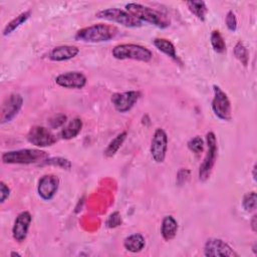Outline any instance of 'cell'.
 Returning a JSON list of instances; mask_svg holds the SVG:
<instances>
[{
  "mask_svg": "<svg viewBox=\"0 0 257 257\" xmlns=\"http://www.w3.org/2000/svg\"><path fill=\"white\" fill-rule=\"evenodd\" d=\"M118 34V28L114 25L97 23L83 27L76 31L74 39L82 42L99 43L113 39Z\"/></svg>",
  "mask_w": 257,
  "mask_h": 257,
  "instance_id": "1",
  "label": "cell"
},
{
  "mask_svg": "<svg viewBox=\"0 0 257 257\" xmlns=\"http://www.w3.org/2000/svg\"><path fill=\"white\" fill-rule=\"evenodd\" d=\"M125 10L141 22H148L159 28H167L170 26V18L161 11L143 5L141 3L131 2L125 4Z\"/></svg>",
  "mask_w": 257,
  "mask_h": 257,
  "instance_id": "2",
  "label": "cell"
},
{
  "mask_svg": "<svg viewBox=\"0 0 257 257\" xmlns=\"http://www.w3.org/2000/svg\"><path fill=\"white\" fill-rule=\"evenodd\" d=\"M48 154L39 149H20L4 152L2 162L8 165H30L42 163L48 158Z\"/></svg>",
  "mask_w": 257,
  "mask_h": 257,
  "instance_id": "3",
  "label": "cell"
},
{
  "mask_svg": "<svg viewBox=\"0 0 257 257\" xmlns=\"http://www.w3.org/2000/svg\"><path fill=\"white\" fill-rule=\"evenodd\" d=\"M111 54L115 59L118 60L132 59L142 62H149L153 58V53L149 48L136 43H121L115 45L111 50Z\"/></svg>",
  "mask_w": 257,
  "mask_h": 257,
  "instance_id": "4",
  "label": "cell"
},
{
  "mask_svg": "<svg viewBox=\"0 0 257 257\" xmlns=\"http://www.w3.org/2000/svg\"><path fill=\"white\" fill-rule=\"evenodd\" d=\"M206 142H207L208 150L199 168V180L201 182H206L210 178L216 163L217 155H218L217 139H216V135L213 132L207 133Z\"/></svg>",
  "mask_w": 257,
  "mask_h": 257,
  "instance_id": "5",
  "label": "cell"
},
{
  "mask_svg": "<svg viewBox=\"0 0 257 257\" xmlns=\"http://www.w3.org/2000/svg\"><path fill=\"white\" fill-rule=\"evenodd\" d=\"M95 17L106 21L115 22L130 28L141 27L143 24V22L133 16L130 12L120 8H107L99 10L95 13Z\"/></svg>",
  "mask_w": 257,
  "mask_h": 257,
  "instance_id": "6",
  "label": "cell"
},
{
  "mask_svg": "<svg viewBox=\"0 0 257 257\" xmlns=\"http://www.w3.org/2000/svg\"><path fill=\"white\" fill-rule=\"evenodd\" d=\"M213 99L211 101V107L214 114L221 120L229 121L232 118V106L231 101L227 93L218 85H213Z\"/></svg>",
  "mask_w": 257,
  "mask_h": 257,
  "instance_id": "7",
  "label": "cell"
},
{
  "mask_svg": "<svg viewBox=\"0 0 257 257\" xmlns=\"http://www.w3.org/2000/svg\"><path fill=\"white\" fill-rule=\"evenodd\" d=\"M23 105V97L20 93H11L9 94L2 102L1 113H0V122L4 124L11 121L20 111Z\"/></svg>",
  "mask_w": 257,
  "mask_h": 257,
  "instance_id": "8",
  "label": "cell"
},
{
  "mask_svg": "<svg viewBox=\"0 0 257 257\" xmlns=\"http://www.w3.org/2000/svg\"><path fill=\"white\" fill-rule=\"evenodd\" d=\"M26 138L31 145L38 148L50 147L57 142L56 136L49 128L41 125L32 126Z\"/></svg>",
  "mask_w": 257,
  "mask_h": 257,
  "instance_id": "9",
  "label": "cell"
},
{
  "mask_svg": "<svg viewBox=\"0 0 257 257\" xmlns=\"http://www.w3.org/2000/svg\"><path fill=\"white\" fill-rule=\"evenodd\" d=\"M167 151H168V135L165 132V130L158 127L155 131L151 141V148H150L151 156L156 163L161 164L166 159Z\"/></svg>",
  "mask_w": 257,
  "mask_h": 257,
  "instance_id": "10",
  "label": "cell"
},
{
  "mask_svg": "<svg viewBox=\"0 0 257 257\" xmlns=\"http://www.w3.org/2000/svg\"><path fill=\"white\" fill-rule=\"evenodd\" d=\"M204 255L207 257H238L239 254L224 240L210 238L204 245Z\"/></svg>",
  "mask_w": 257,
  "mask_h": 257,
  "instance_id": "11",
  "label": "cell"
},
{
  "mask_svg": "<svg viewBox=\"0 0 257 257\" xmlns=\"http://www.w3.org/2000/svg\"><path fill=\"white\" fill-rule=\"evenodd\" d=\"M139 90H128L123 92H114L110 96V101L114 109L118 112H126L133 108L141 97Z\"/></svg>",
  "mask_w": 257,
  "mask_h": 257,
  "instance_id": "12",
  "label": "cell"
},
{
  "mask_svg": "<svg viewBox=\"0 0 257 257\" xmlns=\"http://www.w3.org/2000/svg\"><path fill=\"white\" fill-rule=\"evenodd\" d=\"M55 83L61 87L69 89H80L86 85L87 78L80 71H67L55 77Z\"/></svg>",
  "mask_w": 257,
  "mask_h": 257,
  "instance_id": "13",
  "label": "cell"
},
{
  "mask_svg": "<svg viewBox=\"0 0 257 257\" xmlns=\"http://www.w3.org/2000/svg\"><path fill=\"white\" fill-rule=\"evenodd\" d=\"M59 179L53 174H47L42 176L37 185V193L39 197L44 201H50L53 199L58 191Z\"/></svg>",
  "mask_w": 257,
  "mask_h": 257,
  "instance_id": "14",
  "label": "cell"
},
{
  "mask_svg": "<svg viewBox=\"0 0 257 257\" xmlns=\"http://www.w3.org/2000/svg\"><path fill=\"white\" fill-rule=\"evenodd\" d=\"M31 222L32 216L28 211H22L16 216L12 227V236L15 241L21 243L26 239Z\"/></svg>",
  "mask_w": 257,
  "mask_h": 257,
  "instance_id": "15",
  "label": "cell"
},
{
  "mask_svg": "<svg viewBox=\"0 0 257 257\" xmlns=\"http://www.w3.org/2000/svg\"><path fill=\"white\" fill-rule=\"evenodd\" d=\"M79 53V48L73 45H59L51 49L48 57L52 61H65L74 58Z\"/></svg>",
  "mask_w": 257,
  "mask_h": 257,
  "instance_id": "16",
  "label": "cell"
},
{
  "mask_svg": "<svg viewBox=\"0 0 257 257\" xmlns=\"http://www.w3.org/2000/svg\"><path fill=\"white\" fill-rule=\"evenodd\" d=\"M178 222L172 215H167L162 220L161 235L165 241L173 240L178 232Z\"/></svg>",
  "mask_w": 257,
  "mask_h": 257,
  "instance_id": "17",
  "label": "cell"
},
{
  "mask_svg": "<svg viewBox=\"0 0 257 257\" xmlns=\"http://www.w3.org/2000/svg\"><path fill=\"white\" fill-rule=\"evenodd\" d=\"M146 245V239L141 233H134L128 235L123 240V247L125 250L132 253H138L144 249Z\"/></svg>",
  "mask_w": 257,
  "mask_h": 257,
  "instance_id": "18",
  "label": "cell"
},
{
  "mask_svg": "<svg viewBox=\"0 0 257 257\" xmlns=\"http://www.w3.org/2000/svg\"><path fill=\"white\" fill-rule=\"evenodd\" d=\"M153 44L158 50H160L161 52H163L164 54H166L170 58H172L176 61H179V57H178V54H177L176 47L173 44V42H171L169 39L157 37L153 40Z\"/></svg>",
  "mask_w": 257,
  "mask_h": 257,
  "instance_id": "19",
  "label": "cell"
},
{
  "mask_svg": "<svg viewBox=\"0 0 257 257\" xmlns=\"http://www.w3.org/2000/svg\"><path fill=\"white\" fill-rule=\"evenodd\" d=\"M82 120L80 117H74L72 118L60 132V137L63 140H71L75 138L82 128Z\"/></svg>",
  "mask_w": 257,
  "mask_h": 257,
  "instance_id": "20",
  "label": "cell"
},
{
  "mask_svg": "<svg viewBox=\"0 0 257 257\" xmlns=\"http://www.w3.org/2000/svg\"><path fill=\"white\" fill-rule=\"evenodd\" d=\"M31 16V10H26L22 13H20L18 16H16L15 18H13L12 20H10L6 26L4 27L3 29V32L2 34L4 36H7V35H10L11 33H13L20 25H22L23 23H25L28 18Z\"/></svg>",
  "mask_w": 257,
  "mask_h": 257,
  "instance_id": "21",
  "label": "cell"
},
{
  "mask_svg": "<svg viewBox=\"0 0 257 257\" xmlns=\"http://www.w3.org/2000/svg\"><path fill=\"white\" fill-rule=\"evenodd\" d=\"M127 137V133L124 131V132H121L119 134H117L110 142L109 144L107 145V147L105 148V150L103 151V155L104 157L106 158H111L113 157L117 151L120 149L121 145L123 144V142L125 141Z\"/></svg>",
  "mask_w": 257,
  "mask_h": 257,
  "instance_id": "22",
  "label": "cell"
},
{
  "mask_svg": "<svg viewBox=\"0 0 257 257\" xmlns=\"http://www.w3.org/2000/svg\"><path fill=\"white\" fill-rule=\"evenodd\" d=\"M186 5L189 9V11L195 15L199 20L201 21H205L206 20V16L208 13V8L207 5L204 1H200V0H192V1H187Z\"/></svg>",
  "mask_w": 257,
  "mask_h": 257,
  "instance_id": "23",
  "label": "cell"
},
{
  "mask_svg": "<svg viewBox=\"0 0 257 257\" xmlns=\"http://www.w3.org/2000/svg\"><path fill=\"white\" fill-rule=\"evenodd\" d=\"M210 42L212 48L217 53H223L226 51V42L219 30H213L210 35Z\"/></svg>",
  "mask_w": 257,
  "mask_h": 257,
  "instance_id": "24",
  "label": "cell"
},
{
  "mask_svg": "<svg viewBox=\"0 0 257 257\" xmlns=\"http://www.w3.org/2000/svg\"><path fill=\"white\" fill-rule=\"evenodd\" d=\"M235 57L244 65L247 66L249 63V51L242 41H238L233 49Z\"/></svg>",
  "mask_w": 257,
  "mask_h": 257,
  "instance_id": "25",
  "label": "cell"
},
{
  "mask_svg": "<svg viewBox=\"0 0 257 257\" xmlns=\"http://www.w3.org/2000/svg\"><path fill=\"white\" fill-rule=\"evenodd\" d=\"M256 206H257V195H256V192L255 191H251V192L246 193L243 196V199H242V207H243V209L246 212L250 213V212H253L256 209Z\"/></svg>",
  "mask_w": 257,
  "mask_h": 257,
  "instance_id": "26",
  "label": "cell"
},
{
  "mask_svg": "<svg viewBox=\"0 0 257 257\" xmlns=\"http://www.w3.org/2000/svg\"><path fill=\"white\" fill-rule=\"evenodd\" d=\"M42 165L55 166V167H59L63 170H70L72 167L71 162L68 159L62 158V157H52V158L48 157L46 160H44L42 162Z\"/></svg>",
  "mask_w": 257,
  "mask_h": 257,
  "instance_id": "27",
  "label": "cell"
},
{
  "mask_svg": "<svg viewBox=\"0 0 257 257\" xmlns=\"http://www.w3.org/2000/svg\"><path fill=\"white\" fill-rule=\"evenodd\" d=\"M204 140L200 136H195L187 144L188 149L195 155H200L204 151Z\"/></svg>",
  "mask_w": 257,
  "mask_h": 257,
  "instance_id": "28",
  "label": "cell"
},
{
  "mask_svg": "<svg viewBox=\"0 0 257 257\" xmlns=\"http://www.w3.org/2000/svg\"><path fill=\"white\" fill-rule=\"evenodd\" d=\"M67 120V116L64 113H56L48 118V124L51 128L61 127Z\"/></svg>",
  "mask_w": 257,
  "mask_h": 257,
  "instance_id": "29",
  "label": "cell"
},
{
  "mask_svg": "<svg viewBox=\"0 0 257 257\" xmlns=\"http://www.w3.org/2000/svg\"><path fill=\"white\" fill-rule=\"evenodd\" d=\"M121 223H122L121 215H120L119 212H117V211L111 213V214L107 217V219H106V221H105L106 227H107V228H110V229L116 228V227L120 226Z\"/></svg>",
  "mask_w": 257,
  "mask_h": 257,
  "instance_id": "30",
  "label": "cell"
},
{
  "mask_svg": "<svg viewBox=\"0 0 257 257\" xmlns=\"http://www.w3.org/2000/svg\"><path fill=\"white\" fill-rule=\"evenodd\" d=\"M225 23H226V26L227 28L232 31V32H235L237 30V17H236V14L233 10H229L226 14V18H225Z\"/></svg>",
  "mask_w": 257,
  "mask_h": 257,
  "instance_id": "31",
  "label": "cell"
},
{
  "mask_svg": "<svg viewBox=\"0 0 257 257\" xmlns=\"http://www.w3.org/2000/svg\"><path fill=\"white\" fill-rule=\"evenodd\" d=\"M10 188L3 181L0 182V203L3 204L10 196Z\"/></svg>",
  "mask_w": 257,
  "mask_h": 257,
  "instance_id": "32",
  "label": "cell"
},
{
  "mask_svg": "<svg viewBox=\"0 0 257 257\" xmlns=\"http://www.w3.org/2000/svg\"><path fill=\"white\" fill-rule=\"evenodd\" d=\"M190 174H191V172H190V170H188V169H181L179 172H178V174H177V183L181 186V185H183L184 183H186L187 182V180L189 179V177H190Z\"/></svg>",
  "mask_w": 257,
  "mask_h": 257,
  "instance_id": "33",
  "label": "cell"
},
{
  "mask_svg": "<svg viewBox=\"0 0 257 257\" xmlns=\"http://www.w3.org/2000/svg\"><path fill=\"white\" fill-rule=\"evenodd\" d=\"M251 229L253 232H256L257 230V216L256 214L252 216V219H251Z\"/></svg>",
  "mask_w": 257,
  "mask_h": 257,
  "instance_id": "34",
  "label": "cell"
},
{
  "mask_svg": "<svg viewBox=\"0 0 257 257\" xmlns=\"http://www.w3.org/2000/svg\"><path fill=\"white\" fill-rule=\"evenodd\" d=\"M252 174H253V180L256 181V164H254L252 168Z\"/></svg>",
  "mask_w": 257,
  "mask_h": 257,
  "instance_id": "35",
  "label": "cell"
},
{
  "mask_svg": "<svg viewBox=\"0 0 257 257\" xmlns=\"http://www.w3.org/2000/svg\"><path fill=\"white\" fill-rule=\"evenodd\" d=\"M10 256H19V257H20L21 255H20L19 253H17V252H11V253H10Z\"/></svg>",
  "mask_w": 257,
  "mask_h": 257,
  "instance_id": "36",
  "label": "cell"
}]
</instances>
